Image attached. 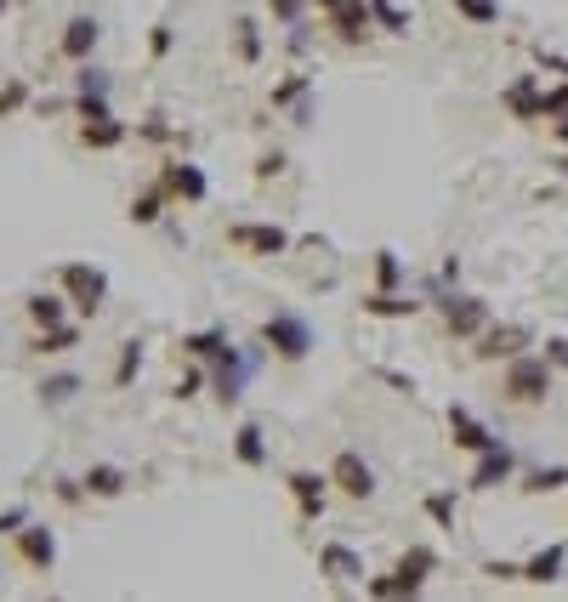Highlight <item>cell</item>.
I'll return each mask as SVG.
<instances>
[{"label":"cell","mask_w":568,"mask_h":602,"mask_svg":"<svg viewBox=\"0 0 568 602\" xmlns=\"http://www.w3.org/2000/svg\"><path fill=\"white\" fill-rule=\"evenodd\" d=\"M313 6H319V12H324V18H330V12H336V6H341V0H313Z\"/></svg>","instance_id":"cell-50"},{"label":"cell","mask_w":568,"mask_h":602,"mask_svg":"<svg viewBox=\"0 0 568 602\" xmlns=\"http://www.w3.org/2000/svg\"><path fill=\"white\" fill-rule=\"evenodd\" d=\"M444 330L455 341H478L489 330V301L483 296H444Z\"/></svg>","instance_id":"cell-3"},{"label":"cell","mask_w":568,"mask_h":602,"mask_svg":"<svg viewBox=\"0 0 568 602\" xmlns=\"http://www.w3.org/2000/svg\"><path fill=\"white\" fill-rule=\"evenodd\" d=\"M546 358H551V364H563V370H568V341H563V336H557V341H546Z\"/></svg>","instance_id":"cell-47"},{"label":"cell","mask_w":568,"mask_h":602,"mask_svg":"<svg viewBox=\"0 0 568 602\" xmlns=\"http://www.w3.org/2000/svg\"><path fill=\"white\" fill-rule=\"evenodd\" d=\"M142 137H154V142H165V137H171V125H165V120H160V114H154V120L142 125Z\"/></svg>","instance_id":"cell-48"},{"label":"cell","mask_w":568,"mask_h":602,"mask_svg":"<svg viewBox=\"0 0 568 602\" xmlns=\"http://www.w3.org/2000/svg\"><path fill=\"white\" fill-rule=\"evenodd\" d=\"M512 472H517V455L506 449V443H495V449H483V455H478L466 489H500V483H512Z\"/></svg>","instance_id":"cell-15"},{"label":"cell","mask_w":568,"mask_h":602,"mask_svg":"<svg viewBox=\"0 0 568 602\" xmlns=\"http://www.w3.org/2000/svg\"><path fill=\"white\" fill-rule=\"evenodd\" d=\"M262 341H267V353H279V358H307L313 353V324L302 319V313H273V319L262 324Z\"/></svg>","instance_id":"cell-2"},{"label":"cell","mask_w":568,"mask_h":602,"mask_svg":"<svg viewBox=\"0 0 568 602\" xmlns=\"http://www.w3.org/2000/svg\"><path fill=\"white\" fill-rule=\"evenodd\" d=\"M557 171H563V182H568V154H563V160H557Z\"/></svg>","instance_id":"cell-51"},{"label":"cell","mask_w":568,"mask_h":602,"mask_svg":"<svg viewBox=\"0 0 568 602\" xmlns=\"http://www.w3.org/2000/svg\"><path fill=\"white\" fill-rule=\"evenodd\" d=\"M29 347H35L40 358H57V353H69V347H80V330H74V324H52V330H40Z\"/></svg>","instance_id":"cell-24"},{"label":"cell","mask_w":568,"mask_h":602,"mask_svg":"<svg viewBox=\"0 0 568 602\" xmlns=\"http://www.w3.org/2000/svg\"><path fill=\"white\" fill-rule=\"evenodd\" d=\"M233 52H239V63H262V23L256 18L233 23Z\"/></svg>","instance_id":"cell-26"},{"label":"cell","mask_w":568,"mask_h":602,"mask_svg":"<svg viewBox=\"0 0 568 602\" xmlns=\"http://www.w3.org/2000/svg\"><path fill=\"white\" fill-rule=\"evenodd\" d=\"M74 392H80V375H46V381H40V398H46V404H63Z\"/></svg>","instance_id":"cell-35"},{"label":"cell","mask_w":568,"mask_h":602,"mask_svg":"<svg viewBox=\"0 0 568 602\" xmlns=\"http://www.w3.org/2000/svg\"><path fill=\"white\" fill-rule=\"evenodd\" d=\"M375 12V29H387V35H409V12L404 6H392V0H370Z\"/></svg>","instance_id":"cell-30"},{"label":"cell","mask_w":568,"mask_h":602,"mask_svg":"<svg viewBox=\"0 0 568 602\" xmlns=\"http://www.w3.org/2000/svg\"><path fill=\"white\" fill-rule=\"evenodd\" d=\"M557 387V375H551V358L546 353H517L506 358V375H500V392L512 398L517 409H540Z\"/></svg>","instance_id":"cell-1"},{"label":"cell","mask_w":568,"mask_h":602,"mask_svg":"<svg viewBox=\"0 0 568 602\" xmlns=\"http://www.w3.org/2000/svg\"><path fill=\"white\" fill-rule=\"evenodd\" d=\"M426 517L438 523V529H455V495L438 489V495H426Z\"/></svg>","instance_id":"cell-36"},{"label":"cell","mask_w":568,"mask_h":602,"mask_svg":"<svg viewBox=\"0 0 568 602\" xmlns=\"http://www.w3.org/2000/svg\"><path fill=\"white\" fill-rule=\"evenodd\" d=\"M74 108H80V120H108V74L91 69V63H80V74H74Z\"/></svg>","instance_id":"cell-12"},{"label":"cell","mask_w":568,"mask_h":602,"mask_svg":"<svg viewBox=\"0 0 568 602\" xmlns=\"http://www.w3.org/2000/svg\"><path fill=\"white\" fill-rule=\"evenodd\" d=\"M319 574H330V580H364V563H358L353 546L330 540V546H319Z\"/></svg>","instance_id":"cell-19"},{"label":"cell","mask_w":568,"mask_h":602,"mask_svg":"<svg viewBox=\"0 0 568 602\" xmlns=\"http://www.w3.org/2000/svg\"><path fill=\"white\" fill-rule=\"evenodd\" d=\"M290 495H296V512H302V523H313V517L324 512V483L330 478H313V472H290Z\"/></svg>","instance_id":"cell-18"},{"label":"cell","mask_w":568,"mask_h":602,"mask_svg":"<svg viewBox=\"0 0 568 602\" xmlns=\"http://www.w3.org/2000/svg\"><path fill=\"white\" fill-rule=\"evenodd\" d=\"M364 313H370V319H415L421 301H404V296H392V290H375V296H364Z\"/></svg>","instance_id":"cell-22"},{"label":"cell","mask_w":568,"mask_h":602,"mask_svg":"<svg viewBox=\"0 0 568 602\" xmlns=\"http://www.w3.org/2000/svg\"><path fill=\"white\" fill-rule=\"evenodd\" d=\"M23 523H29V506H6V512H0V534H18Z\"/></svg>","instance_id":"cell-40"},{"label":"cell","mask_w":568,"mask_h":602,"mask_svg":"<svg viewBox=\"0 0 568 602\" xmlns=\"http://www.w3.org/2000/svg\"><path fill=\"white\" fill-rule=\"evenodd\" d=\"M279 171H284V154H267V160H256V177H279Z\"/></svg>","instance_id":"cell-45"},{"label":"cell","mask_w":568,"mask_h":602,"mask_svg":"<svg viewBox=\"0 0 568 602\" xmlns=\"http://www.w3.org/2000/svg\"><path fill=\"white\" fill-rule=\"evenodd\" d=\"M500 103L512 108V120L540 125V120H546V86H540V74H517L512 86L500 91Z\"/></svg>","instance_id":"cell-5"},{"label":"cell","mask_w":568,"mask_h":602,"mask_svg":"<svg viewBox=\"0 0 568 602\" xmlns=\"http://www.w3.org/2000/svg\"><path fill=\"white\" fill-rule=\"evenodd\" d=\"M160 188L171 199H182V205H199V199L211 194V182H205V171H199V165H188V160H171L160 171Z\"/></svg>","instance_id":"cell-13"},{"label":"cell","mask_w":568,"mask_h":602,"mask_svg":"<svg viewBox=\"0 0 568 602\" xmlns=\"http://www.w3.org/2000/svg\"><path fill=\"white\" fill-rule=\"evenodd\" d=\"M438 568V551L432 546H409L404 557H398V568H392V580H398V597H415L426 585V574Z\"/></svg>","instance_id":"cell-16"},{"label":"cell","mask_w":568,"mask_h":602,"mask_svg":"<svg viewBox=\"0 0 568 602\" xmlns=\"http://www.w3.org/2000/svg\"><path fill=\"white\" fill-rule=\"evenodd\" d=\"M398 279H404V262H398L392 250H381V256H375V290H398Z\"/></svg>","instance_id":"cell-34"},{"label":"cell","mask_w":568,"mask_h":602,"mask_svg":"<svg viewBox=\"0 0 568 602\" xmlns=\"http://www.w3.org/2000/svg\"><path fill=\"white\" fill-rule=\"evenodd\" d=\"M551 125V142H563V148H568V114H557V120H546Z\"/></svg>","instance_id":"cell-49"},{"label":"cell","mask_w":568,"mask_h":602,"mask_svg":"<svg viewBox=\"0 0 568 602\" xmlns=\"http://www.w3.org/2000/svg\"><path fill=\"white\" fill-rule=\"evenodd\" d=\"M63 290H69V301L80 307V313H97L103 296H108V279H103V267L69 262V267H63Z\"/></svg>","instance_id":"cell-6"},{"label":"cell","mask_w":568,"mask_h":602,"mask_svg":"<svg viewBox=\"0 0 568 602\" xmlns=\"http://www.w3.org/2000/svg\"><path fill=\"white\" fill-rule=\"evenodd\" d=\"M324 23H330V35H336L341 46H364L370 29H375V12H370V0H341Z\"/></svg>","instance_id":"cell-8"},{"label":"cell","mask_w":568,"mask_h":602,"mask_svg":"<svg viewBox=\"0 0 568 602\" xmlns=\"http://www.w3.org/2000/svg\"><path fill=\"white\" fill-rule=\"evenodd\" d=\"M228 245L250 250V256H284V250H290V233H284L279 222H233Z\"/></svg>","instance_id":"cell-4"},{"label":"cell","mask_w":568,"mask_h":602,"mask_svg":"<svg viewBox=\"0 0 568 602\" xmlns=\"http://www.w3.org/2000/svg\"><path fill=\"white\" fill-rule=\"evenodd\" d=\"M483 574H489V580H523V568L517 563H483Z\"/></svg>","instance_id":"cell-43"},{"label":"cell","mask_w":568,"mask_h":602,"mask_svg":"<svg viewBox=\"0 0 568 602\" xmlns=\"http://www.w3.org/2000/svg\"><path fill=\"white\" fill-rule=\"evenodd\" d=\"M563 483H568V466H540V472L523 478V495H551V489H563Z\"/></svg>","instance_id":"cell-31"},{"label":"cell","mask_w":568,"mask_h":602,"mask_svg":"<svg viewBox=\"0 0 568 602\" xmlns=\"http://www.w3.org/2000/svg\"><path fill=\"white\" fill-rule=\"evenodd\" d=\"M165 199H171L165 188H148V194L131 199V211H125V216H131L137 228H154V222H160V211H165Z\"/></svg>","instance_id":"cell-27"},{"label":"cell","mask_w":568,"mask_h":602,"mask_svg":"<svg viewBox=\"0 0 568 602\" xmlns=\"http://www.w3.org/2000/svg\"><path fill=\"white\" fill-rule=\"evenodd\" d=\"M307 86H313L307 74H284L279 86H273V108H290V103H302V97H307Z\"/></svg>","instance_id":"cell-33"},{"label":"cell","mask_w":568,"mask_h":602,"mask_svg":"<svg viewBox=\"0 0 568 602\" xmlns=\"http://www.w3.org/2000/svg\"><path fill=\"white\" fill-rule=\"evenodd\" d=\"M199 387H205V375H199V370H188V375H182V381H177L171 392H177V398H194Z\"/></svg>","instance_id":"cell-44"},{"label":"cell","mask_w":568,"mask_h":602,"mask_svg":"<svg viewBox=\"0 0 568 602\" xmlns=\"http://www.w3.org/2000/svg\"><path fill=\"white\" fill-rule=\"evenodd\" d=\"M364 591H370V597H398V580H392V574H375V580H364Z\"/></svg>","instance_id":"cell-42"},{"label":"cell","mask_w":568,"mask_h":602,"mask_svg":"<svg viewBox=\"0 0 568 602\" xmlns=\"http://www.w3.org/2000/svg\"><path fill=\"white\" fill-rule=\"evenodd\" d=\"M97 40H103V23H97V18H86V12H74V18L63 23V40H57V52L69 57V63H91Z\"/></svg>","instance_id":"cell-11"},{"label":"cell","mask_w":568,"mask_h":602,"mask_svg":"<svg viewBox=\"0 0 568 602\" xmlns=\"http://www.w3.org/2000/svg\"><path fill=\"white\" fill-rule=\"evenodd\" d=\"M563 563H568V546L557 540V546L534 551L529 563H523V580H529V585H551V580H563Z\"/></svg>","instance_id":"cell-20"},{"label":"cell","mask_w":568,"mask_h":602,"mask_svg":"<svg viewBox=\"0 0 568 602\" xmlns=\"http://www.w3.org/2000/svg\"><path fill=\"white\" fill-rule=\"evenodd\" d=\"M534 57H540V69H551V74H568V63H563V57H557V52H546V46H540V52H534Z\"/></svg>","instance_id":"cell-46"},{"label":"cell","mask_w":568,"mask_h":602,"mask_svg":"<svg viewBox=\"0 0 568 602\" xmlns=\"http://www.w3.org/2000/svg\"><path fill=\"white\" fill-rule=\"evenodd\" d=\"M23 307H29V319H35L40 330H52V324H63V296H46V290H40V296H29Z\"/></svg>","instance_id":"cell-29"},{"label":"cell","mask_w":568,"mask_h":602,"mask_svg":"<svg viewBox=\"0 0 568 602\" xmlns=\"http://www.w3.org/2000/svg\"><path fill=\"white\" fill-rule=\"evenodd\" d=\"M302 6H313V0H267L273 23H290V29H296V18H302Z\"/></svg>","instance_id":"cell-39"},{"label":"cell","mask_w":568,"mask_h":602,"mask_svg":"<svg viewBox=\"0 0 568 602\" xmlns=\"http://www.w3.org/2000/svg\"><path fill=\"white\" fill-rule=\"evenodd\" d=\"M171 40H177V35H171L165 23H154V35H148V52H154V57H165V52H171Z\"/></svg>","instance_id":"cell-41"},{"label":"cell","mask_w":568,"mask_h":602,"mask_svg":"<svg viewBox=\"0 0 568 602\" xmlns=\"http://www.w3.org/2000/svg\"><path fill=\"white\" fill-rule=\"evenodd\" d=\"M523 347H529V330H523V324H500V330L489 324V330L478 336V347H472V353H478L483 364H500V358H517Z\"/></svg>","instance_id":"cell-14"},{"label":"cell","mask_w":568,"mask_h":602,"mask_svg":"<svg viewBox=\"0 0 568 602\" xmlns=\"http://www.w3.org/2000/svg\"><path fill=\"white\" fill-rule=\"evenodd\" d=\"M6 6H12V0H0V12H6Z\"/></svg>","instance_id":"cell-52"},{"label":"cell","mask_w":568,"mask_h":602,"mask_svg":"<svg viewBox=\"0 0 568 602\" xmlns=\"http://www.w3.org/2000/svg\"><path fill=\"white\" fill-rule=\"evenodd\" d=\"M80 483H86V495H91V500H114V495L125 489V472H120V466H91Z\"/></svg>","instance_id":"cell-25"},{"label":"cell","mask_w":568,"mask_h":602,"mask_svg":"<svg viewBox=\"0 0 568 602\" xmlns=\"http://www.w3.org/2000/svg\"><path fill=\"white\" fill-rule=\"evenodd\" d=\"M250 370H256V358H239L233 347H222V353H216V370H211L216 398H222V404H239V398H245V375Z\"/></svg>","instance_id":"cell-9"},{"label":"cell","mask_w":568,"mask_h":602,"mask_svg":"<svg viewBox=\"0 0 568 602\" xmlns=\"http://www.w3.org/2000/svg\"><path fill=\"white\" fill-rule=\"evenodd\" d=\"M142 370V341H125L120 347V364H114V387H131Z\"/></svg>","instance_id":"cell-32"},{"label":"cell","mask_w":568,"mask_h":602,"mask_svg":"<svg viewBox=\"0 0 568 602\" xmlns=\"http://www.w3.org/2000/svg\"><path fill=\"white\" fill-rule=\"evenodd\" d=\"M18 551H23V563H29V568L52 574V563H57V534L46 529V523H23V529H18Z\"/></svg>","instance_id":"cell-17"},{"label":"cell","mask_w":568,"mask_h":602,"mask_svg":"<svg viewBox=\"0 0 568 602\" xmlns=\"http://www.w3.org/2000/svg\"><path fill=\"white\" fill-rule=\"evenodd\" d=\"M233 455H239V466H267V438L256 421H245L233 432Z\"/></svg>","instance_id":"cell-23"},{"label":"cell","mask_w":568,"mask_h":602,"mask_svg":"<svg viewBox=\"0 0 568 602\" xmlns=\"http://www.w3.org/2000/svg\"><path fill=\"white\" fill-rule=\"evenodd\" d=\"M182 347H188L194 358H216L222 347H228V336H222V330H199V336H188Z\"/></svg>","instance_id":"cell-37"},{"label":"cell","mask_w":568,"mask_h":602,"mask_svg":"<svg viewBox=\"0 0 568 602\" xmlns=\"http://www.w3.org/2000/svg\"><path fill=\"white\" fill-rule=\"evenodd\" d=\"M466 23H478V29H495L500 23V0H449Z\"/></svg>","instance_id":"cell-28"},{"label":"cell","mask_w":568,"mask_h":602,"mask_svg":"<svg viewBox=\"0 0 568 602\" xmlns=\"http://www.w3.org/2000/svg\"><path fill=\"white\" fill-rule=\"evenodd\" d=\"M449 438H455V449H466V455H483V449H495L500 443L466 404H449Z\"/></svg>","instance_id":"cell-10"},{"label":"cell","mask_w":568,"mask_h":602,"mask_svg":"<svg viewBox=\"0 0 568 602\" xmlns=\"http://www.w3.org/2000/svg\"><path fill=\"white\" fill-rule=\"evenodd\" d=\"M80 142H86L91 154H108V148L125 142V120H114V114H108V120H86L80 125Z\"/></svg>","instance_id":"cell-21"},{"label":"cell","mask_w":568,"mask_h":602,"mask_svg":"<svg viewBox=\"0 0 568 602\" xmlns=\"http://www.w3.org/2000/svg\"><path fill=\"white\" fill-rule=\"evenodd\" d=\"M330 483H336L347 500H370V495H375V472L364 466V455H358V449H341L336 461H330Z\"/></svg>","instance_id":"cell-7"},{"label":"cell","mask_w":568,"mask_h":602,"mask_svg":"<svg viewBox=\"0 0 568 602\" xmlns=\"http://www.w3.org/2000/svg\"><path fill=\"white\" fill-rule=\"evenodd\" d=\"M23 103H29V80H6L0 86V120H12Z\"/></svg>","instance_id":"cell-38"}]
</instances>
